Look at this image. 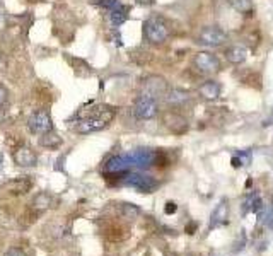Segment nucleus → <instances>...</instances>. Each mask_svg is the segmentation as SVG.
<instances>
[{
  "mask_svg": "<svg viewBox=\"0 0 273 256\" xmlns=\"http://www.w3.org/2000/svg\"><path fill=\"white\" fill-rule=\"evenodd\" d=\"M196 227H198V225H196V222H188L186 227H184V232H186L188 236H191V234H195Z\"/></svg>",
  "mask_w": 273,
  "mask_h": 256,
  "instance_id": "obj_31",
  "label": "nucleus"
},
{
  "mask_svg": "<svg viewBox=\"0 0 273 256\" xmlns=\"http://www.w3.org/2000/svg\"><path fill=\"white\" fill-rule=\"evenodd\" d=\"M167 154H164V152H154V164L155 166H159V167H164V166H167Z\"/></svg>",
  "mask_w": 273,
  "mask_h": 256,
  "instance_id": "obj_25",
  "label": "nucleus"
},
{
  "mask_svg": "<svg viewBox=\"0 0 273 256\" xmlns=\"http://www.w3.org/2000/svg\"><path fill=\"white\" fill-rule=\"evenodd\" d=\"M135 2L138 3V5H144V7H149L152 5V3L155 2V0H135Z\"/></svg>",
  "mask_w": 273,
  "mask_h": 256,
  "instance_id": "obj_33",
  "label": "nucleus"
},
{
  "mask_svg": "<svg viewBox=\"0 0 273 256\" xmlns=\"http://www.w3.org/2000/svg\"><path fill=\"white\" fill-rule=\"evenodd\" d=\"M188 256H198V255H188Z\"/></svg>",
  "mask_w": 273,
  "mask_h": 256,
  "instance_id": "obj_38",
  "label": "nucleus"
},
{
  "mask_svg": "<svg viewBox=\"0 0 273 256\" xmlns=\"http://www.w3.org/2000/svg\"><path fill=\"white\" fill-rule=\"evenodd\" d=\"M31 186H32L31 178L21 176V178L14 179V181L5 183V185H3V190H5V192H10V193H16V195H23V193H26Z\"/></svg>",
  "mask_w": 273,
  "mask_h": 256,
  "instance_id": "obj_15",
  "label": "nucleus"
},
{
  "mask_svg": "<svg viewBox=\"0 0 273 256\" xmlns=\"http://www.w3.org/2000/svg\"><path fill=\"white\" fill-rule=\"evenodd\" d=\"M190 99H191L190 91L180 89V87H174V89L167 91V94H166V101L169 102V104H174V106L184 104V102H188Z\"/></svg>",
  "mask_w": 273,
  "mask_h": 256,
  "instance_id": "obj_16",
  "label": "nucleus"
},
{
  "mask_svg": "<svg viewBox=\"0 0 273 256\" xmlns=\"http://www.w3.org/2000/svg\"><path fill=\"white\" fill-rule=\"evenodd\" d=\"M97 3H99L101 7H104V9H108V10H113V9H116V7L121 5L120 0H99Z\"/></svg>",
  "mask_w": 273,
  "mask_h": 256,
  "instance_id": "obj_26",
  "label": "nucleus"
},
{
  "mask_svg": "<svg viewBox=\"0 0 273 256\" xmlns=\"http://www.w3.org/2000/svg\"><path fill=\"white\" fill-rule=\"evenodd\" d=\"M227 215H229V207H227V202H220L217 205L215 208H213L212 215H210V224H209V229H217L218 225L225 224V221H227Z\"/></svg>",
  "mask_w": 273,
  "mask_h": 256,
  "instance_id": "obj_13",
  "label": "nucleus"
},
{
  "mask_svg": "<svg viewBox=\"0 0 273 256\" xmlns=\"http://www.w3.org/2000/svg\"><path fill=\"white\" fill-rule=\"evenodd\" d=\"M164 256H178V255H174V253H166Z\"/></svg>",
  "mask_w": 273,
  "mask_h": 256,
  "instance_id": "obj_35",
  "label": "nucleus"
},
{
  "mask_svg": "<svg viewBox=\"0 0 273 256\" xmlns=\"http://www.w3.org/2000/svg\"><path fill=\"white\" fill-rule=\"evenodd\" d=\"M53 205V196L50 195V193H38V195L32 198V202H31V208L34 212H45V210H48L50 207Z\"/></svg>",
  "mask_w": 273,
  "mask_h": 256,
  "instance_id": "obj_18",
  "label": "nucleus"
},
{
  "mask_svg": "<svg viewBox=\"0 0 273 256\" xmlns=\"http://www.w3.org/2000/svg\"><path fill=\"white\" fill-rule=\"evenodd\" d=\"M261 207L263 205H261V200L258 195H251L244 202V212H258Z\"/></svg>",
  "mask_w": 273,
  "mask_h": 256,
  "instance_id": "obj_24",
  "label": "nucleus"
},
{
  "mask_svg": "<svg viewBox=\"0 0 273 256\" xmlns=\"http://www.w3.org/2000/svg\"><path fill=\"white\" fill-rule=\"evenodd\" d=\"M231 164H232V167H241L243 166V162H241V159H239V157H232Z\"/></svg>",
  "mask_w": 273,
  "mask_h": 256,
  "instance_id": "obj_32",
  "label": "nucleus"
},
{
  "mask_svg": "<svg viewBox=\"0 0 273 256\" xmlns=\"http://www.w3.org/2000/svg\"><path fill=\"white\" fill-rule=\"evenodd\" d=\"M209 256H218V255H217V253H210Z\"/></svg>",
  "mask_w": 273,
  "mask_h": 256,
  "instance_id": "obj_36",
  "label": "nucleus"
},
{
  "mask_svg": "<svg viewBox=\"0 0 273 256\" xmlns=\"http://www.w3.org/2000/svg\"><path fill=\"white\" fill-rule=\"evenodd\" d=\"M0 166H2V154H0Z\"/></svg>",
  "mask_w": 273,
  "mask_h": 256,
  "instance_id": "obj_37",
  "label": "nucleus"
},
{
  "mask_svg": "<svg viewBox=\"0 0 273 256\" xmlns=\"http://www.w3.org/2000/svg\"><path fill=\"white\" fill-rule=\"evenodd\" d=\"M224 55H225V60H227L229 64L241 65L243 62H246L249 51H247V48H244V46H241V45H231V46H227V48H225Z\"/></svg>",
  "mask_w": 273,
  "mask_h": 256,
  "instance_id": "obj_11",
  "label": "nucleus"
},
{
  "mask_svg": "<svg viewBox=\"0 0 273 256\" xmlns=\"http://www.w3.org/2000/svg\"><path fill=\"white\" fill-rule=\"evenodd\" d=\"M162 123H164V127H166L167 130H169L171 133H174V135H184L188 130H190V123H188V120L184 118L183 115L176 113V111L164 113Z\"/></svg>",
  "mask_w": 273,
  "mask_h": 256,
  "instance_id": "obj_8",
  "label": "nucleus"
},
{
  "mask_svg": "<svg viewBox=\"0 0 273 256\" xmlns=\"http://www.w3.org/2000/svg\"><path fill=\"white\" fill-rule=\"evenodd\" d=\"M7 99H9V93H7L5 87H3L2 84H0V108H2V106L5 104Z\"/></svg>",
  "mask_w": 273,
  "mask_h": 256,
  "instance_id": "obj_30",
  "label": "nucleus"
},
{
  "mask_svg": "<svg viewBox=\"0 0 273 256\" xmlns=\"http://www.w3.org/2000/svg\"><path fill=\"white\" fill-rule=\"evenodd\" d=\"M130 162L132 166H138V167H147L151 164H154V152L147 151V149H138L133 154H130Z\"/></svg>",
  "mask_w": 273,
  "mask_h": 256,
  "instance_id": "obj_14",
  "label": "nucleus"
},
{
  "mask_svg": "<svg viewBox=\"0 0 273 256\" xmlns=\"http://www.w3.org/2000/svg\"><path fill=\"white\" fill-rule=\"evenodd\" d=\"M120 212L128 221H135V219H138V215H140V208L133 203H120Z\"/></svg>",
  "mask_w": 273,
  "mask_h": 256,
  "instance_id": "obj_22",
  "label": "nucleus"
},
{
  "mask_svg": "<svg viewBox=\"0 0 273 256\" xmlns=\"http://www.w3.org/2000/svg\"><path fill=\"white\" fill-rule=\"evenodd\" d=\"M142 32H144V39L151 45H162L171 36V28L169 23L162 16L155 14V16H151L144 21Z\"/></svg>",
  "mask_w": 273,
  "mask_h": 256,
  "instance_id": "obj_2",
  "label": "nucleus"
},
{
  "mask_svg": "<svg viewBox=\"0 0 273 256\" xmlns=\"http://www.w3.org/2000/svg\"><path fill=\"white\" fill-rule=\"evenodd\" d=\"M29 128H31L32 133H38V135H45L48 131L53 130V122H52V116L46 109H38L31 115L29 118Z\"/></svg>",
  "mask_w": 273,
  "mask_h": 256,
  "instance_id": "obj_7",
  "label": "nucleus"
},
{
  "mask_svg": "<svg viewBox=\"0 0 273 256\" xmlns=\"http://www.w3.org/2000/svg\"><path fill=\"white\" fill-rule=\"evenodd\" d=\"M115 113L116 109L113 106H108V104L96 106L91 111H87L84 118H81L75 123V131L87 135V133H96V131L104 130L109 125V122L115 118Z\"/></svg>",
  "mask_w": 273,
  "mask_h": 256,
  "instance_id": "obj_1",
  "label": "nucleus"
},
{
  "mask_svg": "<svg viewBox=\"0 0 273 256\" xmlns=\"http://www.w3.org/2000/svg\"><path fill=\"white\" fill-rule=\"evenodd\" d=\"M159 113V102L157 97H152L149 94L142 93L135 99L133 104V115L137 120H152L155 118Z\"/></svg>",
  "mask_w": 273,
  "mask_h": 256,
  "instance_id": "obj_3",
  "label": "nucleus"
},
{
  "mask_svg": "<svg viewBox=\"0 0 273 256\" xmlns=\"http://www.w3.org/2000/svg\"><path fill=\"white\" fill-rule=\"evenodd\" d=\"M251 185H253V179H247V181H246V188H251Z\"/></svg>",
  "mask_w": 273,
  "mask_h": 256,
  "instance_id": "obj_34",
  "label": "nucleus"
},
{
  "mask_svg": "<svg viewBox=\"0 0 273 256\" xmlns=\"http://www.w3.org/2000/svg\"><path fill=\"white\" fill-rule=\"evenodd\" d=\"M39 145L45 149H58L61 145V137L52 130V131H48V133L41 135V138H39Z\"/></svg>",
  "mask_w": 273,
  "mask_h": 256,
  "instance_id": "obj_20",
  "label": "nucleus"
},
{
  "mask_svg": "<svg viewBox=\"0 0 273 256\" xmlns=\"http://www.w3.org/2000/svg\"><path fill=\"white\" fill-rule=\"evenodd\" d=\"M198 41L205 46H222L227 41V32L218 26H205L200 31Z\"/></svg>",
  "mask_w": 273,
  "mask_h": 256,
  "instance_id": "obj_5",
  "label": "nucleus"
},
{
  "mask_svg": "<svg viewBox=\"0 0 273 256\" xmlns=\"http://www.w3.org/2000/svg\"><path fill=\"white\" fill-rule=\"evenodd\" d=\"M108 17H109V23H111V26L118 28V26L126 23V19H128V9L123 7V5H120V7H116V9L109 10Z\"/></svg>",
  "mask_w": 273,
  "mask_h": 256,
  "instance_id": "obj_19",
  "label": "nucleus"
},
{
  "mask_svg": "<svg viewBox=\"0 0 273 256\" xmlns=\"http://www.w3.org/2000/svg\"><path fill=\"white\" fill-rule=\"evenodd\" d=\"M12 159L21 167H31V166H36V162H38L36 152L31 147H28V145H19V147L14 149Z\"/></svg>",
  "mask_w": 273,
  "mask_h": 256,
  "instance_id": "obj_10",
  "label": "nucleus"
},
{
  "mask_svg": "<svg viewBox=\"0 0 273 256\" xmlns=\"http://www.w3.org/2000/svg\"><path fill=\"white\" fill-rule=\"evenodd\" d=\"M144 94H149L152 97L166 96L167 94V82L161 75H151L144 80Z\"/></svg>",
  "mask_w": 273,
  "mask_h": 256,
  "instance_id": "obj_9",
  "label": "nucleus"
},
{
  "mask_svg": "<svg viewBox=\"0 0 273 256\" xmlns=\"http://www.w3.org/2000/svg\"><path fill=\"white\" fill-rule=\"evenodd\" d=\"M132 166L130 162V157H123V156H115L106 162V171L109 173H125L128 167Z\"/></svg>",
  "mask_w": 273,
  "mask_h": 256,
  "instance_id": "obj_17",
  "label": "nucleus"
},
{
  "mask_svg": "<svg viewBox=\"0 0 273 256\" xmlns=\"http://www.w3.org/2000/svg\"><path fill=\"white\" fill-rule=\"evenodd\" d=\"M3 256H28L26 253H24L21 248H10V250L5 251V255Z\"/></svg>",
  "mask_w": 273,
  "mask_h": 256,
  "instance_id": "obj_28",
  "label": "nucleus"
},
{
  "mask_svg": "<svg viewBox=\"0 0 273 256\" xmlns=\"http://www.w3.org/2000/svg\"><path fill=\"white\" fill-rule=\"evenodd\" d=\"M193 65L200 74L205 75H215L220 72V60L210 51H198L193 58Z\"/></svg>",
  "mask_w": 273,
  "mask_h": 256,
  "instance_id": "obj_4",
  "label": "nucleus"
},
{
  "mask_svg": "<svg viewBox=\"0 0 273 256\" xmlns=\"http://www.w3.org/2000/svg\"><path fill=\"white\" fill-rule=\"evenodd\" d=\"M123 183H125L126 186H132V188H135L142 193H152L159 185L152 176H149V174H140V173L126 174V176L123 178Z\"/></svg>",
  "mask_w": 273,
  "mask_h": 256,
  "instance_id": "obj_6",
  "label": "nucleus"
},
{
  "mask_svg": "<svg viewBox=\"0 0 273 256\" xmlns=\"http://www.w3.org/2000/svg\"><path fill=\"white\" fill-rule=\"evenodd\" d=\"M65 58H67L68 64H70L72 67L75 68V72H77V74H82V75H89L91 74V67L84 60H81V58L68 57V55H65Z\"/></svg>",
  "mask_w": 273,
  "mask_h": 256,
  "instance_id": "obj_23",
  "label": "nucleus"
},
{
  "mask_svg": "<svg viewBox=\"0 0 273 256\" xmlns=\"http://www.w3.org/2000/svg\"><path fill=\"white\" fill-rule=\"evenodd\" d=\"M176 210H178V205L174 202H166V205H164V212H166L167 215L176 214Z\"/></svg>",
  "mask_w": 273,
  "mask_h": 256,
  "instance_id": "obj_27",
  "label": "nucleus"
},
{
  "mask_svg": "<svg viewBox=\"0 0 273 256\" xmlns=\"http://www.w3.org/2000/svg\"><path fill=\"white\" fill-rule=\"evenodd\" d=\"M220 93H222V86L217 80H205V82L198 87V94L207 101L218 99V97H220Z\"/></svg>",
  "mask_w": 273,
  "mask_h": 256,
  "instance_id": "obj_12",
  "label": "nucleus"
},
{
  "mask_svg": "<svg viewBox=\"0 0 273 256\" xmlns=\"http://www.w3.org/2000/svg\"><path fill=\"white\" fill-rule=\"evenodd\" d=\"M229 5L243 16H253V2L251 0H229Z\"/></svg>",
  "mask_w": 273,
  "mask_h": 256,
  "instance_id": "obj_21",
  "label": "nucleus"
},
{
  "mask_svg": "<svg viewBox=\"0 0 273 256\" xmlns=\"http://www.w3.org/2000/svg\"><path fill=\"white\" fill-rule=\"evenodd\" d=\"M244 244H246V237H244V234H241V237H239V241H236L234 243V248H232V251H241L243 248H244Z\"/></svg>",
  "mask_w": 273,
  "mask_h": 256,
  "instance_id": "obj_29",
  "label": "nucleus"
}]
</instances>
